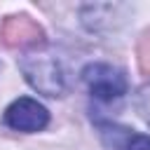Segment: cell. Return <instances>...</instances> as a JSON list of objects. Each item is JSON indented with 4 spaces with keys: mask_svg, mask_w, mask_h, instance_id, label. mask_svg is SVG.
<instances>
[{
    "mask_svg": "<svg viewBox=\"0 0 150 150\" xmlns=\"http://www.w3.org/2000/svg\"><path fill=\"white\" fill-rule=\"evenodd\" d=\"M21 70L30 87H35L45 96H61L66 82H63V70L56 61L54 54L45 52L42 47H33L30 52L23 54L21 59Z\"/></svg>",
    "mask_w": 150,
    "mask_h": 150,
    "instance_id": "obj_1",
    "label": "cell"
},
{
    "mask_svg": "<svg viewBox=\"0 0 150 150\" xmlns=\"http://www.w3.org/2000/svg\"><path fill=\"white\" fill-rule=\"evenodd\" d=\"M82 80L87 82L89 91L98 101H115L127 94V77L122 70L108 63H91L82 70Z\"/></svg>",
    "mask_w": 150,
    "mask_h": 150,
    "instance_id": "obj_2",
    "label": "cell"
},
{
    "mask_svg": "<svg viewBox=\"0 0 150 150\" xmlns=\"http://www.w3.org/2000/svg\"><path fill=\"white\" fill-rule=\"evenodd\" d=\"M49 122V112L35 98L21 96L5 110V124L16 131H40Z\"/></svg>",
    "mask_w": 150,
    "mask_h": 150,
    "instance_id": "obj_3",
    "label": "cell"
},
{
    "mask_svg": "<svg viewBox=\"0 0 150 150\" xmlns=\"http://www.w3.org/2000/svg\"><path fill=\"white\" fill-rule=\"evenodd\" d=\"M40 38H42V30L40 26H35L33 21L28 19H9L2 28V42L9 45V47H38L40 45Z\"/></svg>",
    "mask_w": 150,
    "mask_h": 150,
    "instance_id": "obj_4",
    "label": "cell"
},
{
    "mask_svg": "<svg viewBox=\"0 0 150 150\" xmlns=\"http://www.w3.org/2000/svg\"><path fill=\"white\" fill-rule=\"evenodd\" d=\"M122 150H150V136H143V134H131L127 145Z\"/></svg>",
    "mask_w": 150,
    "mask_h": 150,
    "instance_id": "obj_5",
    "label": "cell"
},
{
    "mask_svg": "<svg viewBox=\"0 0 150 150\" xmlns=\"http://www.w3.org/2000/svg\"><path fill=\"white\" fill-rule=\"evenodd\" d=\"M136 103H138V110H141V115L145 117V122L150 124V84L148 87H143L141 91H138V98H136Z\"/></svg>",
    "mask_w": 150,
    "mask_h": 150,
    "instance_id": "obj_6",
    "label": "cell"
}]
</instances>
